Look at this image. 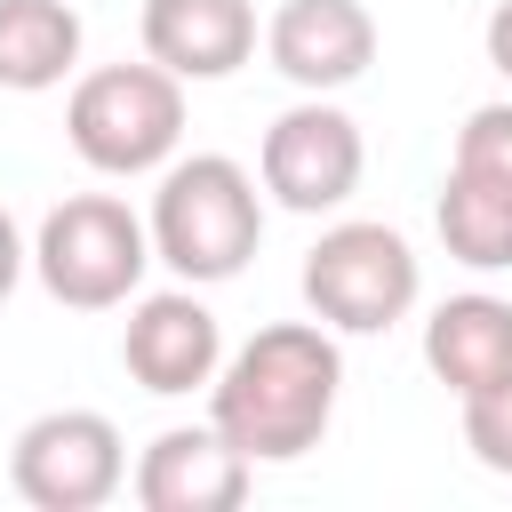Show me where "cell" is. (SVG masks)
<instances>
[{"mask_svg": "<svg viewBox=\"0 0 512 512\" xmlns=\"http://www.w3.org/2000/svg\"><path fill=\"white\" fill-rule=\"evenodd\" d=\"M336 392H344L336 328H320V320H272V328H256L208 376V424L248 464H296V456H312L328 440Z\"/></svg>", "mask_w": 512, "mask_h": 512, "instance_id": "cell-1", "label": "cell"}, {"mask_svg": "<svg viewBox=\"0 0 512 512\" xmlns=\"http://www.w3.org/2000/svg\"><path fill=\"white\" fill-rule=\"evenodd\" d=\"M144 232H152V264H168L184 288H216L248 272L264 240V192L232 152H192L160 168Z\"/></svg>", "mask_w": 512, "mask_h": 512, "instance_id": "cell-2", "label": "cell"}, {"mask_svg": "<svg viewBox=\"0 0 512 512\" xmlns=\"http://www.w3.org/2000/svg\"><path fill=\"white\" fill-rule=\"evenodd\" d=\"M64 136L96 176H152L184 144V80L144 64H96L64 96Z\"/></svg>", "mask_w": 512, "mask_h": 512, "instance_id": "cell-3", "label": "cell"}, {"mask_svg": "<svg viewBox=\"0 0 512 512\" xmlns=\"http://www.w3.org/2000/svg\"><path fill=\"white\" fill-rule=\"evenodd\" d=\"M32 272L40 288L64 304V312H112L144 288L152 272V232L128 200L112 192H72L40 216V240H32Z\"/></svg>", "mask_w": 512, "mask_h": 512, "instance_id": "cell-4", "label": "cell"}, {"mask_svg": "<svg viewBox=\"0 0 512 512\" xmlns=\"http://www.w3.org/2000/svg\"><path fill=\"white\" fill-rule=\"evenodd\" d=\"M416 296H424V264L376 216H344L304 248V304L336 336H384L392 320L416 312Z\"/></svg>", "mask_w": 512, "mask_h": 512, "instance_id": "cell-5", "label": "cell"}, {"mask_svg": "<svg viewBox=\"0 0 512 512\" xmlns=\"http://www.w3.org/2000/svg\"><path fill=\"white\" fill-rule=\"evenodd\" d=\"M128 480V440L104 408H48L8 448V488L32 512H96Z\"/></svg>", "mask_w": 512, "mask_h": 512, "instance_id": "cell-6", "label": "cell"}, {"mask_svg": "<svg viewBox=\"0 0 512 512\" xmlns=\"http://www.w3.org/2000/svg\"><path fill=\"white\" fill-rule=\"evenodd\" d=\"M440 248L472 272H512V104H480L456 128L440 184Z\"/></svg>", "mask_w": 512, "mask_h": 512, "instance_id": "cell-7", "label": "cell"}, {"mask_svg": "<svg viewBox=\"0 0 512 512\" xmlns=\"http://www.w3.org/2000/svg\"><path fill=\"white\" fill-rule=\"evenodd\" d=\"M360 168H368V144H360V120L328 96H304L288 104L272 128H264V152H256V184L296 208V216H328L360 192Z\"/></svg>", "mask_w": 512, "mask_h": 512, "instance_id": "cell-8", "label": "cell"}, {"mask_svg": "<svg viewBox=\"0 0 512 512\" xmlns=\"http://www.w3.org/2000/svg\"><path fill=\"white\" fill-rule=\"evenodd\" d=\"M120 368H128L144 392H160V400L208 392V376L224 368V328H216V312H208L192 288H152V296H128Z\"/></svg>", "mask_w": 512, "mask_h": 512, "instance_id": "cell-9", "label": "cell"}, {"mask_svg": "<svg viewBox=\"0 0 512 512\" xmlns=\"http://www.w3.org/2000/svg\"><path fill=\"white\" fill-rule=\"evenodd\" d=\"M264 56L288 88L336 96L376 64V16L360 0H280L264 24Z\"/></svg>", "mask_w": 512, "mask_h": 512, "instance_id": "cell-10", "label": "cell"}, {"mask_svg": "<svg viewBox=\"0 0 512 512\" xmlns=\"http://www.w3.org/2000/svg\"><path fill=\"white\" fill-rule=\"evenodd\" d=\"M256 464L216 424H168L136 456V504L144 512H240Z\"/></svg>", "mask_w": 512, "mask_h": 512, "instance_id": "cell-11", "label": "cell"}, {"mask_svg": "<svg viewBox=\"0 0 512 512\" xmlns=\"http://www.w3.org/2000/svg\"><path fill=\"white\" fill-rule=\"evenodd\" d=\"M144 56L176 80H232L256 56V0H144Z\"/></svg>", "mask_w": 512, "mask_h": 512, "instance_id": "cell-12", "label": "cell"}, {"mask_svg": "<svg viewBox=\"0 0 512 512\" xmlns=\"http://www.w3.org/2000/svg\"><path fill=\"white\" fill-rule=\"evenodd\" d=\"M424 368H432L456 400L504 384V376H512V296H488V288L448 296V304L424 320Z\"/></svg>", "mask_w": 512, "mask_h": 512, "instance_id": "cell-13", "label": "cell"}, {"mask_svg": "<svg viewBox=\"0 0 512 512\" xmlns=\"http://www.w3.org/2000/svg\"><path fill=\"white\" fill-rule=\"evenodd\" d=\"M72 64H80L72 0H0V88L40 96V88H64Z\"/></svg>", "mask_w": 512, "mask_h": 512, "instance_id": "cell-14", "label": "cell"}, {"mask_svg": "<svg viewBox=\"0 0 512 512\" xmlns=\"http://www.w3.org/2000/svg\"><path fill=\"white\" fill-rule=\"evenodd\" d=\"M464 448L488 472H512V376L488 392H464Z\"/></svg>", "mask_w": 512, "mask_h": 512, "instance_id": "cell-15", "label": "cell"}, {"mask_svg": "<svg viewBox=\"0 0 512 512\" xmlns=\"http://www.w3.org/2000/svg\"><path fill=\"white\" fill-rule=\"evenodd\" d=\"M24 264H32V248H24V232H16V216L0 208V304L16 296V280H24Z\"/></svg>", "mask_w": 512, "mask_h": 512, "instance_id": "cell-16", "label": "cell"}, {"mask_svg": "<svg viewBox=\"0 0 512 512\" xmlns=\"http://www.w3.org/2000/svg\"><path fill=\"white\" fill-rule=\"evenodd\" d=\"M488 64L512 80V0H496V8H488Z\"/></svg>", "mask_w": 512, "mask_h": 512, "instance_id": "cell-17", "label": "cell"}]
</instances>
